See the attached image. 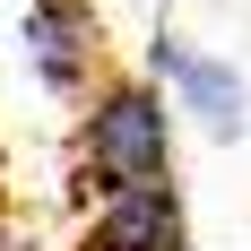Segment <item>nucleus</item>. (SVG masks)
Wrapping results in <instances>:
<instances>
[{
  "mask_svg": "<svg viewBox=\"0 0 251 251\" xmlns=\"http://www.w3.org/2000/svg\"><path fill=\"white\" fill-rule=\"evenodd\" d=\"M26 70L44 78L52 96H96V70H104V26L87 0H26Z\"/></svg>",
  "mask_w": 251,
  "mask_h": 251,
  "instance_id": "obj_2",
  "label": "nucleus"
},
{
  "mask_svg": "<svg viewBox=\"0 0 251 251\" xmlns=\"http://www.w3.org/2000/svg\"><path fill=\"white\" fill-rule=\"evenodd\" d=\"M191 226H182L174 182H130V191H104L96 217H87V251H182Z\"/></svg>",
  "mask_w": 251,
  "mask_h": 251,
  "instance_id": "obj_3",
  "label": "nucleus"
},
{
  "mask_svg": "<svg viewBox=\"0 0 251 251\" xmlns=\"http://www.w3.org/2000/svg\"><path fill=\"white\" fill-rule=\"evenodd\" d=\"M78 156L96 191H130V182H174V113L148 78H104L87 113H78Z\"/></svg>",
  "mask_w": 251,
  "mask_h": 251,
  "instance_id": "obj_1",
  "label": "nucleus"
},
{
  "mask_svg": "<svg viewBox=\"0 0 251 251\" xmlns=\"http://www.w3.org/2000/svg\"><path fill=\"white\" fill-rule=\"evenodd\" d=\"M156 78H165L182 96V113H200L217 139L243 130V78H234L226 61H208V52H191V44H156Z\"/></svg>",
  "mask_w": 251,
  "mask_h": 251,
  "instance_id": "obj_4",
  "label": "nucleus"
}]
</instances>
